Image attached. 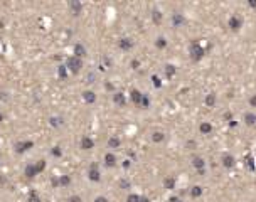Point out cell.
<instances>
[{
    "label": "cell",
    "instance_id": "cell-13",
    "mask_svg": "<svg viewBox=\"0 0 256 202\" xmlns=\"http://www.w3.org/2000/svg\"><path fill=\"white\" fill-rule=\"evenodd\" d=\"M201 194H202V187H199V185L192 187V190H190V195H192V197H199Z\"/></svg>",
    "mask_w": 256,
    "mask_h": 202
},
{
    "label": "cell",
    "instance_id": "cell-7",
    "mask_svg": "<svg viewBox=\"0 0 256 202\" xmlns=\"http://www.w3.org/2000/svg\"><path fill=\"white\" fill-rule=\"evenodd\" d=\"M131 99H133L135 103H138V105H140V103H142V99H143V94H142L140 91H137V89H135V91H131Z\"/></svg>",
    "mask_w": 256,
    "mask_h": 202
},
{
    "label": "cell",
    "instance_id": "cell-15",
    "mask_svg": "<svg viewBox=\"0 0 256 202\" xmlns=\"http://www.w3.org/2000/svg\"><path fill=\"white\" fill-rule=\"evenodd\" d=\"M206 105L207 106H214L216 105V94H209L206 98Z\"/></svg>",
    "mask_w": 256,
    "mask_h": 202
},
{
    "label": "cell",
    "instance_id": "cell-21",
    "mask_svg": "<svg viewBox=\"0 0 256 202\" xmlns=\"http://www.w3.org/2000/svg\"><path fill=\"white\" fill-rule=\"evenodd\" d=\"M84 99H86V101H89V103H93V101H94V94H93V93H84Z\"/></svg>",
    "mask_w": 256,
    "mask_h": 202
},
{
    "label": "cell",
    "instance_id": "cell-29",
    "mask_svg": "<svg viewBox=\"0 0 256 202\" xmlns=\"http://www.w3.org/2000/svg\"><path fill=\"white\" fill-rule=\"evenodd\" d=\"M248 167H249L251 170L255 168V164H253V158H248Z\"/></svg>",
    "mask_w": 256,
    "mask_h": 202
},
{
    "label": "cell",
    "instance_id": "cell-2",
    "mask_svg": "<svg viewBox=\"0 0 256 202\" xmlns=\"http://www.w3.org/2000/svg\"><path fill=\"white\" fill-rule=\"evenodd\" d=\"M241 24H243V22H241V19H239V17H236V15L229 19V27H231L233 30H238L239 27H241Z\"/></svg>",
    "mask_w": 256,
    "mask_h": 202
},
{
    "label": "cell",
    "instance_id": "cell-31",
    "mask_svg": "<svg viewBox=\"0 0 256 202\" xmlns=\"http://www.w3.org/2000/svg\"><path fill=\"white\" fill-rule=\"evenodd\" d=\"M249 7H256V0H253V2L249 0Z\"/></svg>",
    "mask_w": 256,
    "mask_h": 202
},
{
    "label": "cell",
    "instance_id": "cell-4",
    "mask_svg": "<svg viewBox=\"0 0 256 202\" xmlns=\"http://www.w3.org/2000/svg\"><path fill=\"white\" fill-rule=\"evenodd\" d=\"M222 165L227 167V168H231V167L234 165V157H233V155H224V157H222Z\"/></svg>",
    "mask_w": 256,
    "mask_h": 202
},
{
    "label": "cell",
    "instance_id": "cell-24",
    "mask_svg": "<svg viewBox=\"0 0 256 202\" xmlns=\"http://www.w3.org/2000/svg\"><path fill=\"white\" fill-rule=\"evenodd\" d=\"M89 177H91L93 180H98V179H99V173H98V170H91V172H89Z\"/></svg>",
    "mask_w": 256,
    "mask_h": 202
},
{
    "label": "cell",
    "instance_id": "cell-6",
    "mask_svg": "<svg viewBox=\"0 0 256 202\" xmlns=\"http://www.w3.org/2000/svg\"><path fill=\"white\" fill-rule=\"evenodd\" d=\"M244 123H246V125H255L256 123V115H253V113H246V115H244Z\"/></svg>",
    "mask_w": 256,
    "mask_h": 202
},
{
    "label": "cell",
    "instance_id": "cell-27",
    "mask_svg": "<svg viewBox=\"0 0 256 202\" xmlns=\"http://www.w3.org/2000/svg\"><path fill=\"white\" fill-rule=\"evenodd\" d=\"M249 105L253 106V108H256V94H255V96L249 98Z\"/></svg>",
    "mask_w": 256,
    "mask_h": 202
},
{
    "label": "cell",
    "instance_id": "cell-11",
    "mask_svg": "<svg viewBox=\"0 0 256 202\" xmlns=\"http://www.w3.org/2000/svg\"><path fill=\"white\" fill-rule=\"evenodd\" d=\"M81 147H83L84 150H89V148L93 147V140H89V138H83V142H81Z\"/></svg>",
    "mask_w": 256,
    "mask_h": 202
},
{
    "label": "cell",
    "instance_id": "cell-12",
    "mask_svg": "<svg viewBox=\"0 0 256 202\" xmlns=\"http://www.w3.org/2000/svg\"><path fill=\"white\" fill-rule=\"evenodd\" d=\"M105 160H106V164H108L110 167H111V165H115V164H116V157H115V155H113V153H108V155H106V158H105Z\"/></svg>",
    "mask_w": 256,
    "mask_h": 202
},
{
    "label": "cell",
    "instance_id": "cell-25",
    "mask_svg": "<svg viewBox=\"0 0 256 202\" xmlns=\"http://www.w3.org/2000/svg\"><path fill=\"white\" fill-rule=\"evenodd\" d=\"M128 202H140V197L135 195V194H131V195H128Z\"/></svg>",
    "mask_w": 256,
    "mask_h": 202
},
{
    "label": "cell",
    "instance_id": "cell-30",
    "mask_svg": "<svg viewBox=\"0 0 256 202\" xmlns=\"http://www.w3.org/2000/svg\"><path fill=\"white\" fill-rule=\"evenodd\" d=\"M96 202H108V201H106L105 197H98V199H96Z\"/></svg>",
    "mask_w": 256,
    "mask_h": 202
},
{
    "label": "cell",
    "instance_id": "cell-33",
    "mask_svg": "<svg viewBox=\"0 0 256 202\" xmlns=\"http://www.w3.org/2000/svg\"><path fill=\"white\" fill-rule=\"evenodd\" d=\"M170 202H182V201H179V199H175V197H174V199H170Z\"/></svg>",
    "mask_w": 256,
    "mask_h": 202
},
{
    "label": "cell",
    "instance_id": "cell-28",
    "mask_svg": "<svg viewBox=\"0 0 256 202\" xmlns=\"http://www.w3.org/2000/svg\"><path fill=\"white\" fill-rule=\"evenodd\" d=\"M140 105L143 106V108H147V106H148V98L143 96V99H142V103H140Z\"/></svg>",
    "mask_w": 256,
    "mask_h": 202
},
{
    "label": "cell",
    "instance_id": "cell-9",
    "mask_svg": "<svg viewBox=\"0 0 256 202\" xmlns=\"http://www.w3.org/2000/svg\"><path fill=\"white\" fill-rule=\"evenodd\" d=\"M131 46H133V42H131L130 39H121V40H120V47L125 49V51H127V49H130Z\"/></svg>",
    "mask_w": 256,
    "mask_h": 202
},
{
    "label": "cell",
    "instance_id": "cell-32",
    "mask_svg": "<svg viewBox=\"0 0 256 202\" xmlns=\"http://www.w3.org/2000/svg\"><path fill=\"white\" fill-rule=\"evenodd\" d=\"M71 202H79V197H73V199H71Z\"/></svg>",
    "mask_w": 256,
    "mask_h": 202
},
{
    "label": "cell",
    "instance_id": "cell-26",
    "mask_svg": "<svg viewBox=\"0 0 256 202\" xmlns=\"http://www.w3.org/2000/svg\"><path fill=\"white\" fill-rule=\"evenodd\" d=\"M74 51L78 52V56H83V54H84V49L81 47V46H76V49H74Z\"/></svg>",
    "mask_w": 256,
    "mask_h": 202
},
{
    "label": "cell",
    "instance_id": "cell-1",
    "mask_svg": "<svg viewBox=\"0 0 256 202\" xmlns=\"http://www.w3.org/2000/svg\"><path fill=\"white\" fill-rule=\"evenodd\" d=\"M202 56H204V49L201 47L199 44H196V42H194V44L190 46V58L194 59V61H199Z\"/></svg>",
    "mask_w": 256,
    "mask_h": 202
},
{
    "label": "cell",
    "instance_id": "cell-22",
    "mask_svg": "<svg viewBox=\"0 0 256 202\" xmlns=\"http://www.w3.org/2000/svg\"><path fill=\"white\" fill-rule=\"evenodd\" d=\"M118 145H120V140H118V138H111V140H110V147H111V148H116Z\"/></svg>",
    "mask_w": 256,
    "mask_h": 202
},
{
    "label": "cell",
    "instance_id": "cell-14",
    "mask_svg": "<svg viewBox=\"0 0 256 202\" xmlns=\"http://www.w3.org/2000/svg\"><path fill=\"white\" fill-rule=\"evenodd\" d=\"M152 140H153L155 143L162 142V140H164V133H162V131H155V133H153V136H152Z\"/></svg>",
    "mask_w": 256,
    "mask_h": 202
},
{
    "label": "cell",
    "instance_id": "cell-16",
    "mask_svg": "<svg viewBox=\"0 0 256 202\" xmlns=\"http://www.w3.org/2000/svg\"><path fill=\"white\" fill-rule=\"evenodd\" d=\"M152 17H153V22H155V24H160V22H162V14H160L158 10H153V15H152Z\"/></svg>",
    "mask_w": 256,
    "mask_h": 202
},
{
    "label": "cell",
    "instance_id": "cell-5",
    "mask_svg": "<svg viewBox=\"0 0 256 202\" xmlns=\"http://www.w3.org/2000/svg\"><path fill=\"white\" fill-rule=\"evenodd\" d=\"M199 130H201V133H202V135H207V133H211V131H212V125H211V123H201Z\"/></svg>",
    "mask_w": 256,
    "mask_h": 202
},
{
    "label": "cell",
    "instance_id": "cell-3",
    "mask_svg": "<svg viewBox=\"0 0 256 202\" xmlns=\"http://www.w3.org/2000/svg\"><path fill=\"white\" fill-rule=\"evenodd\" d=\"M68 66L73 69V71H79V67H81V61L79 59H76V58H71L68 61Z\"/></svg>",
    "mask_w": 256,
    "mask_h": 202
},
{
    "label": "cell",
    "instance_id": "cell-17",
    "mask_svg": "<svg viewBox=\"0 0 256 202\" xmlns=\"http://www.w3.org/2000/svg\"><path fill=\"white\" fill-rule=\"evenodd\" d=\"M115 103H118V105H125V96H123L121 93H116V94H115Z\"/></svg>",
    "mask_w": 256,
    "mask_h": 202
},
{
    "label": "cell",
    "instance_id": "cell-8",
    "mask_svg": "<svg viewBox=\"0 0 256 202\" xmlns=\"http://www.w3.org/2000/svg\"><path fill=\"white\" fill-rule=\"evenodd\" d=\"M172 22H174V25L179 27L180 24H184V17L180 15V14H174V17H172Z\"/></svg>",
    "mask_w": 256,
    "mask_h": 202
},
{
    "label": "cell",
    "instance_id": "cell-18",
    "mask_svg": "<svg viewBox=\"0 0 256 202\" xmlns=\"http://www.w3.org/2000/svg\"><path fill=\"white\" fill-rule=\"evenodd\" d=\"M164 185H165V189H174L175 180H174V179H165V180H164Z\"/></svg>",
    "mask_w": 256,
    "mask_h": 202
},
{
    "label": "cell",
    "instance_id": "cell-34",
    "mask_svg": "<svg viewBox=\"0 0 256 202\" xmlns=\"http://www.w3.org/2000/svg\"><path fill=\"white\" fill-rule=\"evenodd\" d=\"M140 202H148V199L147 197H143V199H140Z\"/></svg>",
    "mask_w": 256,
    "mask_h": 202
},
{
    "label": "cell",
    "instance_id": "cell-20",
    "mask_svg": "<svg viewBox=\"0 0 256 202\" xmlns=\"http://www.w3.org/2000/svg\"><path fill=\"white\" fill-rule=\"evenodd\" d=\"M155 46L162 49V47H165V46H167V42H165V39H164V37H158L157 42H155Z\"/></svg>",
    "mask_w": 256,
    "mask_h": 202
},
{
    "label": "cell",
    "instance_id": "cell-19",
    "mask_svg": "<svg viewBox=\"0 0 256 202\" xmlns=\"http://www.w3.org/2000/svg\"><path fill=\"white\" fill-rule=\"evenodd\" d=\"M165 73H167V76H168V77H172L174 74H175V67L168 64V66H165Z\"/></svg>",
    "mask_w": 256,
    "mask_h": 202
},
{
    "label": "cell",
    "instance_id": "cell-23",
    "mask_svg": "<svg viewBox=\"0 0 256 202\" xmlns=\"http://www.w3.org/2000/svg\"><path fill=\"white\" fill-rule=\"evenodd\" d=\"M152 81H153V86H155V88H160V86H162V81H160L157 76H152Z\"/></svg>",
    "mask_w": 256,
    "mask_h": 202
},
{
    "label": "cell",
    "instance_id": "cell-10",
    "mask_svg": "<svg viewBox=\"0 0 256 202\" xmlns=\"http://www.w3.org/2000/svg\"><path fill=\"white\" fill-rule=\"evenodd\" d=\"M192 165H194L196 168H199V170H202V167H204V160H202L201 157H197V158L192 160Z\"/></svg>",
    "mask_w": 256,
    "mask_h": 202
}]
</instances>
